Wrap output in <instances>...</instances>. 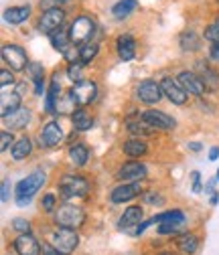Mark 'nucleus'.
<instances>
[{
	"label": "nucleus",
	"instance_id": "obj_1",
	"mask_svg": "<svg viewBox=\"0 0 219 255\" xmlns=\"http://www.w3.org/2000/svg\"><path fill=\"white\" fill-rule=\"evenodd\" d=\"M45 180H47V176H45V172H41V170H35L33 174H28L26 178H22V180L16 184V203H18L20 207L28 205L30 199H33V195H37L39 188L45 184Z\"/></svg>",
	"mask_w": 219,
	"mask_h": 255
},
{
	"label": "nucleus",
	"instance_id": "obj_2",
	"mask_svg": "<svg viewBox=\"0 0 219 255\" xmlns=\"http://www.w3.org/2000/svg\"><path fill=\"white\" fill-rule=\"evenodd\" d=\"M55 221L59 227H69V229H77L83 225L85 221V213L83 209L75 207V205H61L55 211Z\"/></svg>",
	"mask_w": 219,
	"mask_h": 255
},
{
	"label": "nucleus",
	"instance_id": "obj_3",
	"mask_svg": "<svg viewBox=\"0 0 219 255\" xmlns=\"http://www.w3.org/2000/svg\"><path fill=\"white\" fill-rule=\"evenodd\" d=\"M59 193L65 199H73V197H85L89 193V184L83 176L79 174H65L59 180Z\"/></svg>",
	"mask_w": 219,
	"mask_h": 255
},
{
	"label": "nucleus",
	"instance_id": "obj_4",
	"mask_svg": "<svg viewBox=\"0 0 219 255\" xmlns=\"http://www.w3.org/2000/svg\"><path fill=\"white\" fill-rule=\"evenodd\" d=\"M53 249L61 255H69L73 253V249L77 247L79 243V237L75 233V229H69V227H59L55 233H53Z\"/></svg>",
	"mask_w": 219,
	"mask_h": 255
},
{
	"label": "nucleus",
	"instance_id": "obj_5",
	"mask_svg": "<svg viewBox=\"0 0 219 255\" xmlns=\"http://www.w3.org/2000/svg\"><path fill=\"white\" fill-rule=\"evenodd\" d=\"M93 30H96V24H93V20L89 16H77L69 28V37H71V43L75 45H85L91 35H93Z\"/></svg>",
	"mask_w": 219,
	"mask_h": 255
},
{
	"label": "nucleus",
	"instance_id": "obj_6",
	"mask_svg": "<svg viewBox=\"0 0 219 255\" xmlns=\"http://www.w3.org/2000/svg\"><path fill=\"white\" fill-rule=\"evenodd\" d=\"M69 95H71V100L75 102V106L85 108V106H89L91 102H96L98 87H96V83H93V81L83 79V81H79V83L73 85V89L69 91Z\"/></svg>",
	"mask_w": 219,
	"mask_h": 255
},
{
	"label": "nucleus",
	"instance_id": "obj_7",
	"mask_svg": "<svg viewBox=\"0 0 219 255\" xmlns=\"http://www.w3.org/2000/svg\"><path fill=\"white\" fill-rule=\"evenodd\" d=\"M2 61L12 71H22L24 67H28V59H26L24 49L14 43H6L2 47Z\"/></svg>",
	"mask_w": 219,
	"mask_h": 255
},
{
	"label": "nucleus",
	"instance_id": "obj_8",
	"mask_svg": "<svg viewBox=\"0 0 219 255\" xmlns=\"http://www.w3.org/2000/svg\"><path fill=\"white\" fill-rule=\"evenodd\" d=\"M63 20H65V12L59 6H55V8H49V10H43L41 20H39V28L45 35H53L57 28H61Z\"/></svg>",
	"mask_w": 219,
	"mask_h": 255
},
{
	"label": "nucleus",
	"instance_id": "obj_9",
	"mask_svg": "<svg viewBox=\"0 0 219 255\" xmlns=\"http://www.w3.org/2000/svg\"><path fill=\"white\" fill-rule=\"evenodd\" d=\"M142 120L150 128H154V130H173V128L177 126V122L169 114H165L161 110H146V112H142Z\"/></svg>",
	"mask_w": 219,
	"mask_h": 255
},
{
	"label": "nucleus",
	"instance_id": "obj_10",
	"mask_svg": "<svg viewBox=\"0 0 219 255\" xmlns=\"http://www.w3.org/2000/svg\"><path fill=\"white\" fill-rule=\"evenodd\" d=\"M195 73L205 85V91H217L219 89V73L209 67L207 61H197L195 63Z\"/></svg>",
	"mask_w": 219,
	"mask_h": 255
},
{
	"label": "nucleus",
	"instance_id": "obj_11",
	"mask_svg": "<svg viewBox=\"0 0 219 255\" xmlns=\"http://www.w3.org/2000/svg\"><path fill=\"white\" fill-rule=\"evenodd\" d=\"M136 93H138V100L140 102H144V104H159L161 100H163V87L156 83V81H142L140 85H138V89H136Z\"/></svg>",
	"mask_w": 219,
	"mask_h": 255
},
{
	"label": "nucleus",
	"instance_id": "obj_12",
	"mask_svg": "<svg viewBox=\"0 0 219 255\" xmlns=\"http://www.w3.org/2000/svg\"><path fill=\"white\" fill-rule=\"evenodd\" d=\"M161 87H163L165 98H169L171 104H175V106H183V104L187 102V91L181 87V83H179L177 79L167 77V79L161 81Z\"/></svg>",
	"mask_w": 219,
	"mask_h": 255
},
{
	"label": "nucleus",
	"instance_id": "obj_13",
	"mask_svg": "<svg viewBox=\"0 0 219 255\" xmlns=\"http://www.w3.org/2000/svg\"><path fill=\"white\" fill-rule=\"evenodd\" d=\"M138 195H142V184L140 182H126V184H120L118 188L112 190V203H126L136 199Z\"/></svg>",
	"mask_w": 219,
	"mask_h": 255
},
{
	"label": "nucleus",
	"instance_id": "obj_14",
	"mask_svg": "<svg viewBox=\"0 0 219 255\" xmlns=\"http://www.w3.org/2000/svg\"><path fill=\"white\" fill-rule=\"evenodd\" d=\"M39 140H41V146L55 148L61 144V140H63V130H61V126L57 122H49L43 126V132H41Z\"/></svg>",
	"mask_w": 219,
	"mask_h": 255
},
{
	"label": "nucleus",
	"instance_id": "obj_15",
	"mask_svg": "<svg viewBox=\"0 0 219 255\" xmlns=\"http://www.w3.org/2000/svg\"><path fill=\"white\" fill-rule=\"evenodd\" d=\"M14 251L18 255H41V245L30 233H20L14 239Z\"/></svg>",
	"mask_w": 219,
	"mask_h": 255
},
{
	"label": "nucleus",
	"instance_id": "obj_16",
	"mask_svg": "<svg viewBox=\"0 0 219 255\" xmlns=\"http://www.w3.org/2000/svg\"><path fill=\"white\" fill-rule=\"evenodd\" d=\"M177 81L181 83V87L187 93H191V95H203V91H205V85L201 83V79L197 77L195 71H181Z\"/></svg>",
	"mask_w": 219,
	"mask_h": 255
},
{
	"label": "nucleus",
	"instance_id": "obj_17",
	"mask_svg": "<svg viewBox=\"0 0 219 255\" xmlns=\"http://www.w3.org/2000/svg\"><path fill=\"white\" fill-rule=\"evenodd\" d=\"M146 174H148V170H146V166L142 162H126L120 168L118 178L130 180V182H142L146 178Z\"/></svg>",
	"mask_w": 219,
	"mask_h": 255
},
{
	"label": "nucleus",
	"instance_id": "obj_18",
	"mask_svg": "<svg viewBox=\"0 0 219 255\" xmlns=\"http://www.w3.org/2000/svg\"><path fill=\"white\" fill-rule=\"evenodd\" d=\"M142 215H144V211L140 207L126 209V211H124V215H122V219H120V223H118V227L122 231H130L132 227H138L140 221H142Z\"/></svg>",
	"mask_w": 219,
	"mask_h": 255
},
{
	"label": "nucleus",
	"instance_id": "obj_19",
	"mask_svg": "<svg viewBox=\"0 0 219 255\" xmlns=\"http://www.w3.org/2000/svg\"><path fill=\"white\" fill-rule=\"evenodd\" d=\"M116 49H118V57L122 61H130L136 55V43L130 35H120L116 41Z\"/></svg>",
	"mask_w": 219,
	"mask_h": 255
},
{
	"label": "nucleus",
	"instance_id": "obj_20",
	"mask_svg": "<svg viewBox=\"0 0 219 255\" xmlns=\"http://www.w3.org/2000/svg\"><path fill=\"white\" fill-rule=\"evenodd\" d=\"M2 120L10 130H22V128L30 122V112L26 108H18L14 114H10L8 118H2Z\"/></svg>",
	"mask_w": 219,
	"mask_h": 255
},
{
	"label": "nucleus",
	"instance_id": "obj_21",
	"mask_svg": "<svg viewBox=\"0 0 219 255\" xmlns=\"http://www.w3.org/2000/svg\"><path fill=\"white\" fill-rule=\"evenodd\" d=\"M30 16V6H10L4 10V20L10 24H20Z\"/></svg>",
	"mask_w": 219,
	"mask_h": 255
},
{
	"label": "nucleus",
	"instance_id": "obj_22",
	"mask_svg": "<svg viewBox=\"0 0 219 255\" xmlns=\"http://www.w3.org/2000/svg\"><path fill=\"white\" fill-rule=\"evenodd\" d=\"M71 120H73L75 130H79V132H87V130H91V126H93V118L85 112V108H77V110H73Z\"/></svg>",
	"mask_w": 219,
	"mask_h": 255
},
{
	"label": "nucleus",
	"instance_id": "obj_23",
	"mask_svg": "<svg viewBox=\"0 0 219 255\" xmlns=\"http://www.w3.org/2000/svg\"><path fill=\"white\" fill-rule=\"evenodd\" d=\"M177 247L187 255H193L199 247V237L193 233H183L181 237H177Z\"/></svg>",
	"mask_w": 219,
	"mask_h": 255
},
{
	"label": "nucleus",
	"instance_id": "obj_24",
	"mask_svg": "<svg viewBox=\"0 0 219 255\" xmlns=\"http://www.w3.org/2000/svg\"><path fill=\"white\" fill-rule=\"evenodd\" d=\"M51 37V45L57 49V51H61V53H65L69 47H71V37H69V33H65L63 28H57L53 35H49Z\"/></svg>",
	"mask_w": 219,
	"mask_h": 255
},
{
	"label": "nucleus",
	"instance_id": "obj_25",
	"mask_svg": "<svg viewBox=\"0 0 219 255\" xmlns=\"http://www.w3.org/2000/svg\"><path fill=\"white\" fill-rule=\"evenodd\" d=\"M18 108H20V95H18V93L2 95V106H0V114H2V118H8V116L14 114Z\"/></svg>",
	"mask_w": 219,
	"mask_h": 255
},
{
	"label": "nucleus",
	"instance_id": "obj_26",
	"mask_svg": "<svg viewBox=\"0 0 219 255\" xmlns=\"http://www.w3.org/2000/svg\"><path fill=\"white\" fill-rule=\"evenodd\" d=\"M87 158H89V150L85 144H75L69 148V160L75 166H85L87 164Z\"/></svg>",
	"mask_w": 219,
	"mask_h": 255
},
{
	"label": "nucleus",
	"instance_id": "obj_27",
	"mask_svg": "<svg viewBox=\"0 0 219 255\" xmlns=\"http://www.w3.org/2000/svg\"><path fill=\"white\" fill-rule=\"evenodd\" d=\"M122 150H124V154H126V156H130V158H138V156H144L148 148H146V144H144L140 138H134V140L124 142Z\"/></svg>",
	"mask_w": 219,
	"mask_h": 255
},
{
	"label": "nucleus",
	"instance_id": "obj_28",
	"mask_svg": "<svg viewBox=\"0 0 219 255\" xmlns=\"http://www.w3.org/2000/svg\"><path fill=\"white\" fill-rule=\"evenodd\" d=\"M30 152H33V142H30L28 138H20L12 146V158L14 160H24L26 156H30Z\"/></svg>",
	"mask_w": 219,
	"mask_h": 255
},
{
	"label": "nucleus",
	"instance_id": "obj_29",
	"mask_svg": "<svg viewBox=\"0 0 219 255\" xmlns=\"http://www.w3.org/2000/svg\"><path fill=\"white\" fill-rule=\"evenodd\" d=\"M28 75H30V79L35 81V93L41 95L43 93V81H45L43 65H39V63H30V65H28Z\"/></svg>",
	"mask_w": 219,
	"mask_h": 255
},
{
	"label": "nucleus",
	"instance_id": "obj_30",
	"mask_svg": "<svg viewBox=\"0 0 219 255\" xmlns=\"http://www.w3.org/2000/svg\"><path fill=\"white\" fill-rule=\"evenodd\" d=\"M152 223H185V215L179 211V209H173V211H165V213H161V215H156V217H152L150 219V225Z\"/></svg>",
	"mask_w": 219,
	"mask_h": 255
},
{
	"label": "nucleus",
	"instance_id": "obj_31",
	"mask_svg": "<svg viewBox=\"0 0 219 255\" xmlns=\"http://www.w3.org/2000/svg\"><path fill=\"white\" fill-rule=\"evenodd\" d=\"M136 0H120V2H116L114 4V8H112V14L116 16V18H126L130 12H134L136 10Z\"/></svg>",
	"mask_w": 219,
	"mask_h": 255
},
{
	"label": "nucleus",
	"instance_id": "obj_32",
	"mask_svg": "<svg viewBox=\"0 0 219 255\" xmlns=\"http://www.w3.org/2000/svg\"><path fill=\"white\" fill-rule=\"evenodd\" d=\"M100 47L96 43H85L81 49H79V61L83 63V65H87V63H91L93 59H96Z\"/></svg>",
	"mask_w": 219,
	"mask_h": 255
},
{
	"label": "nucleus",
	"instance_id": "obj_33",
	"mask_svg": "<svg viewBox=\"0 0 219 255\" xmlns=\"http://www.w3.org/2000/svg\"><path fill=\"white\" fill-rule=\"evenodd\" d=\"M181 49L183 51H197L199 49V37L191 30H185L181 35Z\"/></svg>",
	"mask_w": 219,
	"mask_h": 255
},
{
	"label": "nucleus",
	"instance_id": "obj_34",
	"mask_svg": "<svg viewBox=\"0 0 219 255\" xmlns=\"http://www.w3.org/2000/svg\"><path fill=\"white\" fill-rule=\"evenodd\" d=\"M126 126H128V132H132V134H136V136H144V134H150V132L154 130V128H150L142 118H140V122L128 120Z\"/></svg>",
	"mask_w": 219,
	"mask_h": 255
},
{
	"label": "nucleus",
	"instance_id": "obj_35",
	"mask_svg": "<svg viewBox=\"0 0 219 255\" xmlns=\"http://www.w3.org/2000/svg\"><path fill=\"white\" fill-rule=\"evenodd\" d=\"M67 75H69V79H71L73 83H79V81H83V79H81V77H83V63H81V61L69 63Z\"/></svg>",
	"mask_w": 219,
	"mask_h": 255
},
{
	"label": "nucleus",
	"instance_id": "obj_36",
	"mask_svg": "<svg viewBox=\"0 0 219 255\" xmlns=\"http://www.w3.org/2000/svg\"><path fill=\"white\" fill-rule=\"evenodd\" d=\"M183 225L185 223H161L159 233L161 235H177V233L183 231Z\"/></svg>",
	"mask_w": 219,
	"mask_h": 255
},
{
	"label": "nucleus",
	"instance_id": "obj_37",
	"mask_svg": "<svg viewBox=\"0 0 219 255\" xmlns=\"http://www.w3.org/2000/svg\"><path fill=\"white\" fill-rule=\"evenodd\" d=\"M14 146V138H12V134L8 132V130H2L0 132V150H8V148H12Z\"/></svg>",
	"mask_w": 219,
	"mask_h": 255
},
{
	"label": "nucleus",
	"instance_id": "obj_38",
	"mask_svg": "<svg viewBox=\"0 0 219 255\" xmlns=\"http://www.w3.org/2000/svg\"><path fill=\"white\" fill-rule=\"evenodd\" d=\"M205 39L211 41V43H219V26L215 22L205 28Z\"/></svg>",
	"mask_w": 219,
	"mask_h": 255
},
{
	"label": "nucleus",
	"instance_id": "obj_39",
	"mask_svg": "<svg viewBox=\"0 0 219 255\" xmlns=\"http://www.w3.org/2000/svg\"><path fill=\"white\" fill-rule=\"evenodd\" d=\"M12 229L18 233H28L30 231V223L26 219H12Z\"/></svg>",
	"mask_w": 219,
	"mask_h": 255
},
{
	"label": "nucleus",
	"instance_id": "obj_40",
	"mask_svg": "<svg viewBox=\"0 0 219 255\" xmlns=\"http://www.w3.org/2000/svg\"><path fill=\"white\" fill-rule=\"evenodd\" d=\"M55 203H57V199H55V195H51V193H47V195L43 197V203H41V207H43V211H47V213H51V211H55Z\"/></svg>",
	"mask_w": 219,
	"mask_h": 255
},
{
	"label": "nucleus",
	"instance_id": "obj_41",
	"mask_svg": "<svg viewBox=\"0 0 219 255\" xmlns=\"http://www.w3.org/2000/svg\"><path fill=\"white\" fill-rule=\"evenodd\" d=\"M0 83H2V87L14 83V77H12V73H10L8 69H2V71H0Z\"/></svg>",
	"mask_w": 219,
	"mask_h": 255
},
{
	"label": "nucleus",
	"instance_id": "obj_42",
	"mask_svg": "<svg viewBox=\"0 0 219 255\" xmlns=\"http://www.w3.org/2000/svg\"><path fill=\"white\" fill-rule=\"evenodd\" d=\"M10 197V180H2V190H0V199L2 203H6Z\"/></svg>",
	"mask_w": 219,
	"mask_h": 255
},
{
	"label": "nucleus",
	"instance_id": "obj_43",
	"mask_svg": "<svg viewBox=\"0 0 219 255\" xmlns=\"http://www.w3.org/2000/svg\"><path fill=\"white\" fill-rule=\"evenodd\" d=\"M144 201L150 203V205H163V197H159L156 193H146L144 195Z\"/></svg>",
	"mask_w": 219,
	"mask_h": 255
},
{
	"label": "nucleus",
	"instance_id": "obj_44",
	"mask_svg": "<svg viewBox=\"0 0 219 255\" xmlns=\"http://www.w3.org/2000/svg\"><path fill=\"white\" fill-rule=\"evenodd\" d=\"M55 4H59V0H41V10L55 8Z\"/></svg>",
	"mask_w": 219,
	"mask_h": 255
},
{
	"label": "nucleus",
	"instance_id": "obj_45",
	"mask_svg": "<svg viewBox=\"0 0 219 255\" xmlns=\"http://www.w3.org/2000/svg\"><path fill=\"white\" fill-rule=\"evenodd\" d=\"M191 178H193V190H195V193H199V188H201V184H199V178H201V174L195 170V172H191Z\"/></svg>",
	"mask_w": 219,
	"mask_h": 255
},
{
	"label": "nucleus",
	"instance_id": "obj_46",
	"mask_svg": "<svg viewBox=\"0 0 219 255\" xmlns=\"http://www.w3.org/2000/svg\"><path fill=\"white\" fill-rule=\"evenodd\" d=\"M211 59L219 63V43H213L211 45Z\"/></svg>",
	"mask_w": 219,
	"mask_h": 255
},
{
	"label": "nucleus",
	"instance_id": "obj_47",
	"mask_svg": "<svg viewBox=\"0 0 219 255\" xmlns=\"http://www.w3.org/2000/svg\"><path fill=\"white\" fill-rule=\"evenodd\" d=\"M217 156H219V148H211V152H209V160H217Z\"/></svg>",
	"mask_w": 219,
	"mask_h": 255
},
{
	"label": "nucleus",
	"instance_id": "obj_48",
	"mask_svg": "<svg viewBox=\"0 0 219 255\" xmlns=\"http://www.w3.org/2000/svg\"><path fill=\"white\" fill-rule=\"evenodd\" d=\"M189 146H191V150H195V152L201 150V144H199V142H193V144H189Z\"/></svg>",
	"mask_w": 219,
	"mask_h": 255
},
{
	"label": "nucleus",
	"instance_id": "obj_49",
	"mask_svg": "<svg viewBox=\"0 0 219 255\" xmlns=\"http://www.w3.org/2000/svg\"><path fill=\"white\" fill-rule=\"evenodd\" d=\"M159 255H177V253H173V251H163V253H159Z\"/></svg>",
	"mask_w": 219,
	"mask_h": 255
},
{
	"label": "nucleus",
	"instance_id": "obj_50",
	"mask_svg": "<svg viewBox=\"0 0 219 255\" xmlns=\"http://www.w3.org/2000/svg\"><path fill=\"white\" fill-rule=\"evenodd\" d=\"M47 255H61V253H57V251H55V253H53V251H51V253H47Z\"/></svg>",
	"mask_w": 219,
	"mask_h": 255
},
{
	"label": "nucleus",
	"instance_id": "obj_51",
	"mask_svg": "<svg viewBox=\"0 0 219 255\" xmlns=\"http://www.w3.org/2000/svg\"><path fill=\"white\" fill-rule=\"evenodd\" d=\"M215 24H217V26H219V16H217V18H215Z\"/></svg>",
	"mask_w": 219,
	"mask_h": 255
},
{
	"label": "nucleus",
	"instance_id": "obj_52",
	"mask_svg": "<svg viewBox=\"0 0 219 255\" xmlns=\"http://www.w3.org/2000/svg\"><path fill=\"white\" fill-rule=\"evenodd\" d=\"M59 2H69V0H59Z\"/></svg>",
	"mask_w": 219,
	"mask_h": 255
},
{
	"label": "nucleus",
	"instance_id": "obj_53",
	"mask_svg": "<svg viewBox=\"0 0 219 255\" xmlns=\"http://www.w3.org/2000/svg\"><path fill=\"white\" fill-rule=\"evenodd\" d=\"M217 180H219V170H217Z\"/></svg>",
	"mask_w": 219,
	"mask_h": 255
},
{
	"label": "nucleus",
	"instance_id": "obj_54",
	"mask_svg": "<svg viewBox=\"0 0 219 255\" xmlns=\"http://www.w3.org/2000/svg\"><path fill=\"white\" fill-rule=\"evenodd\" d=\"M217 2H219V0H217Z\"/></svg>",
	"mask_w": 219,
	"mask_h": 255
}]
</instances>
